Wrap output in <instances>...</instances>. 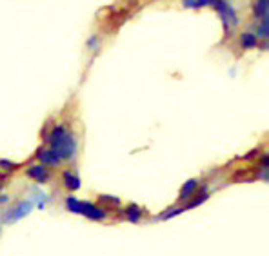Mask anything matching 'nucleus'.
Here are the masks:
<instances>
[{
    "label": "nucleus",
    "instance_id": "nucleus-4",
    "mask_svg": "<svg viewBox=\"0 0 269 256\" xmlns=\"http://www.w3.org/2000/svg\"><path fill=\"white\" fill-rule=\"evenodd\" d=\"M33 207V202L31 200H22L20 204H17V207L15 209H11L9 211V214L6 216L7 222H17V220H20V218H24L29 214V211H31Z\"/></svg>",
    "mask_w": 269,
    "mask_h": 256
},
{
    "label": "nucleus",
    "instance_id": "nucleus-17",
    "mask_svg": "<svg viewBox=\"0 0 269 256\" xmlns=\"http://www.w3.org/2000/svg\"><path fill=\"white\" fill-rule=\"evenodd\" d=\"M100 202H108L111 205H118L120 204V200L115 198V196H100Z\"/></svg>",
    "mask_w": 269,
    "mask_h": 256
},
{
    "label": "nucleus",
    "instance_id": "nucleus-20",
    "mask_svg": "<svg viewBox=\"0 0 269 256\" xmlns=\"http://www.w3.org/2000/svg\"><path fill=\"white\" fill-rule=\"evenodd\" d=\"M195 2H197V0H182L184 7H191V9H195Z\"/></svg>",
    "mask_w": 269,
    "mask_h": 256
},
{
    "label": "nucleus",
    "instance_id": "nucleus-8",
    "mask_svg": "<svg viewBox=\"0 0 269 256\" xmlns=\"http://www.w3.org/2000/svg\"><path fill=\"white\" fill-rule=\"evenodd\" d=\"M62 182H64L66 189H69V191H78L80 189V178L75 173H71V171L62 173Z\"/></svg>",
    "mask_w": 269,
    "mask_h": 256
},
{
    "label": "nucleus",
    "instance_id": "nucleus-18",
    "mask_svg": "<svg viewBox=\"0 0 269 256\" xmlns=\"http://www.w3.org/2000/svg\"><path fill=\"white\" fill-rule=\"evenodd\" d=\"M88 47H90V49H96V47H98V37H96V35H93V37L88 40Z\"/></svg>",
    "mask_w": 269,
    "mask_h": 256
},
{
    "label": "nucleus",
    "instance_id": "nucleus-10",
    "mask_svg": "<svg viewBox=\"0 0 269 256\" xmlns=\"http://www.w3.org/2000/svg\"><path fill=\"white\" fill-rule=\"evenodd\" d=\"M240 45L244 49H253L258 45V39L255 37V33H242L240 35Z\"/></svg>",
    "mask_w": 269,
    "mask_h": 256
},
{
    "label": "nucleus",
    "instance_id": "nucleus-11",
    "mask_svg": "<svg viewBox=\"0 0 269 256\" xmlns=\"http://www.w3.org/2000/svg\"><path fill=\"white\" fill-rule=\"evenodd\" d=\"M126 216H128V220L131 224H136V222H140L142 218V209L134 204L128 205V207H126Z\"/></svg>",
    "mask_w": 269,
    "mask_h": 256
},
{
    "label": "nucleus",
    "instance_id": "nucleus-3",
    "mask_svg": "<svg viewBox=\"0 0 269 256\" xmlns=\"http://www.w3.org/2000/svg\"><path fill=\"white\" fill-rule=\"evenodd\" d=\"M80 214L93 220V222H102V220L108 218V213L104 211L102 207L91 204V202H82L80 204Z\"/></svg>",
    "mask_w": 269,
    "mask_h": 256
},
{
    "label": "nucleus",
    "instance_id": "nucleus-16",
    "mask_svg": "<svg viewBox=\"0 0 269 256\" xmlns=\"http://www.w3.org/2000/svg\"><path fill=\"white\" fill-rule=\"evenodd\" d=\"M0 167H4L6 171H15V167H19V166L9 160H0Z\"/></svg>",
    "mask_w": 269,
    "mask_h": 256
},
{
    "label": "nucleus",
    "instance_id": "nucleus-21",
    "mask_svg": "<svg viewBox=\"0 0 269 256\" xmlns=\"http://www.w3.org/2000/svg\"><path fill=\"white\" fill-rule=\"evenodd\" d=\"M4 202H7V196H0V204H4Z\"/></svg>",
    "mask_w": 269,
    "mask_h": 256
},
{
    "label": "nucleus",
    "instance_id": "nucleus-15",
    "mask_svg": "<svg viewBox=\"0 0 269 256\" xmlns=\"http://www.w3.org/2000/svg\"><path fill=\"white\" fill-rule=\"evenodd\" d=\"M186 211V207H175V209H169V211L166 213V214H162V220H169V218H173V216H179L180 213H184Z\"/></svg>",
    "mask_w": 269,
    "mask_h": 256
},
{
    "label": "nucleus",
    "instance_id": "nucleus-14",
    "mask_svg": "<svg viewBox=\"0 0 269 256\" xmlns=\"http://www.w3.org/2000/svg\"><path fill=\"white\" fill-rule=\"evenodd\" d=\"M80 204H82V200L75 198V196H67L66 198V207H67V211L75 213V214H80Z\"/></svg>",
    "mask_w": 269,
    "mask_h": 256
},
{
    "label": "nucleus",
    "instance_id": "nucleus-6",
    "mask_svg": "<svg viewBox=\"0 0 269 256\" xmlns=\"http://www.w3.org/2000/svg\"><path fill=\"white\" fill-rule=\"evenodd\" d=\"M37 158L40 160V164L42 166H53V167H57V166H60L62 164V160L58 158V154L55 153V151H51L49 148H42V149H39V153H37Z\"/></svg>",
    "mask_w": 269,
    "mask_h": 256
},
{
    "label": "nucleus",
    "instance_id": "nucleus-19",
    "mask_svg": "<svg viewBox=\"0 0 269 256\" xmlns=\"http://www.w3.org/2000/svg\"><path fill=\"white\" fill-rule=\"evenodd\" d=\"M213 4V0H197L195 2V9H200V7H204V6H211Z\"/></svg>",
    "mask_w": 269,
    "mask_h": 256
},
{
    "label": "nucleus",
    "instance_id": "nucleus-13",
    "mask_svg": "<svg viewBox=\"0 0 269 256\" xmlns=\"http://www.w3.org/2000/svg\"><path fill=\"white\" fill-rule=\"evenodd\" d=\"M268 35H269V19H262L260 20V24H258V27H256L255 37L256 39L268 40Z\"/></svg>",
    "mask_w": 269,
    "mask_h": 256
},
{
    "label": "nucleus",
    "instance_id": "nucleus-9",
    "mask_svg": "<svg viewBox=\"0 0 269 256\" xmlns=\"http://www.w3.org/2000/svg\"><path fill=\"white\" fill-rule=\"evenodd\" d=\"M269 11V0H255V6H253V13L256 19H268Z\"/></svg>",
    "mask_w": 269,
    "mask_h": 256
},
{
    "label": "nucleus",
    "instance_id": "nucleus-1",
    "mask_svg": "<svg viewBox=\"0 0 269 256\" xmlns=\"http://www.w3.org/2000/svg\"><path fill=\"white\" fill-rule=\"evenodd\" d=\"M45 142L49 144V149L58 154V158L62 162H69L77 156L78 142L77 136L71 133L69 129L58 124L51 129V133L45 136Z\"/></svg>",
    "mask_w": 269,
    "mask_h": 256
},
{
    "label": "nucleus",
    "instance_id": "nucleus-2",
    "mask_svg": "<svg viewBox=\"0 0 269 256\" xmlns=\"http://www.w3.org/2000/svg\"><path fill=\"white\" fill-rule=\"evenodd\" d=\"M215 9L218 11L220 19H222V24H224V33L225 37L229 35V29L231 27H237L238 26V15L237 11L233 9V6H229L225 0H213L211 4Z\"/></svg>",
    "mask_w": 269,
    "mask_h": 256
},
{
    "label": "nucleus",
    "instance_id": "nucleus-5",
    "mask_svg": "<svg viewBox=\"0 0 269 256\" xmlns=\"http://www.w3.org/2000/svg\"><path fill=\"white\" fill-rule=\"evenodd\" d=\"M26 174L29 176V178H33L35 182H39V184H45V182H49V178H51V174H49V171H47V167L45 166H31L26 169Z\"/></svg>",
    "mask_w": 269,
    "mask_h": 256
},
{
    "label": "nucleus",
    "instance_id": "nucleus-7",
    "mask_svg": "<svg viewBox=\"0 0 269 256\" xmlns=\"http://www.w3.org/2000/svg\"><path fill=\"white\" fill-rule=\"evenodd\" d=\"M197 187H199V180H187L186 184L182 186V189H180V194H179V200H189L193 198V194H195V191H197Z\"/></svg>",
    "mask_w": 269,
    "mask_h": 256
},
{
    "label": "nucleus",
    "instance_id": "nucleus-12",
    "mask_svg": "<svg viewBox=\"0 0 269 256\" xmlns=\"http://www.w3.org/2000/svg\"><path fill=\"white\" fill-rule=\"evenodd\" d=\"M207 198H209V192H207V187L204 186L202 189H200L199 194L195 196V200H191V202L186 205V211H187V209H193V207H197V205H200V204H204Z\"/></svg>",
    "mask_w": 269,
    "mask_h": 256
}]
</instances>
